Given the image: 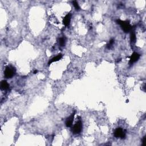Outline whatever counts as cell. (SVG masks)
I'll use <instances>...</instances> for the list:
<instances>
[{
    "label": "cell",
    "instance_id": "obj_1",
    "mask_svg": "<svg viewBox=\"0 0 146 146\" xmlns=\"http://www.w3.org/2000/svg\"><path fill=\"white\" fill-rule=\"evenodd\" d=\"M116 21L117 23L120 25L122 30L125 33H127L131 30L132 26H131L130 22L128 21H122L120 19H117Z\"/></svg>",
    "mask_w": 146,
    "mask_h": 146
},
{
    "label": "cell",
    "instance_id": "obj_2",
    "mask_svg": "<svg viewBox=\"0 0 146 146\" xmlns=\"http://www.w3.org/2000/svg\"><path fill=\"white\" fill-rule=\"evenodd\" d=\"M16 70L13 66H7L4 71V76L6 78H12L16 74Z\"/></svg>",
    "mask_w": 146,
    "mask_h": 146
},
{
    "label": "cell",
    "instance_id": "obj_3",
    "mask_svg": "<svg viewBox=\"0 0 146 146\" xmlns=\"http://www.w3.org/2000/svg\"><path fill=\"white\" fill-rule=\"evenodd\" d=\"M82 122L81 120H79L74 125L73 128H72V132L74 134H79L82 131Z\"/></svg>",
    "mask_w": 146,
    "mask_h": 146
},
{
    "label": "cell",
    "instance_id": "obj_4",
    "mask_svg": "<svg viewBox=\"0 0 146 146\" xmlns=\"http://www.w3.org/2000/svg\"><path fill=\"white\" fill-rule=\"evenodd\" d=\"M126 130H123L122 128H118L114 132V135L117 138H121L122 139H125L126 138Z\"/></svg>",
    "mask_w": 146,
    "mask_h": 146
},
{
    "label": "cell",
    "instance_id": "obj_5",
    "mask_svg": "<svg viewBox=\"0 0 146 146\" xmlns=\"http://www.w3.org/2000/svg\"><path fill=\"white\" fill-rule=\"evenodd\" d=\"M140 57V55L138 53H132L131 55V56L130 57V64H133L134 63L136 62L139 59Z\"/></svg>",
    "mask_w": 146,
    "mask_h": 146
},
{
    "label": "cell",
    "instance_id": "obj_6",
    "mask_svg": "<svg viewBox=\"0 0 146 146\" xmlns=\"http://www.w3.org/2000/svg\"><path fill=\"white\" fill-rule=\"evenodd\" d=\"M75 113L76 112H74L71 115L69 118H67V119L66 120V126H67V127H70L72 126L73 124V122L74 121V116H75Z\"/></svg>",
    "mask_w": 146,
    "mask_h": 146
},
{
    "label": "cell",
    "instance_id": "obj_7",
    "mask_svg": "<svg viewBox=\"0 0 146 146\" xmlns=\"http://www.w3.org/2000/svg\"><path fill=\"white\" fill-rule=\"evenodd\" d=\"M71 21V14H67L63 19V23L64 26H68L70 25Z\"/></svg>",
    "mask_w": 146,
    "mask_h": 146
},
{
    "label": "cell",
    "instance_id": "obj_8",
    "mask_svg": "<svg viewBox=\"0 0 146 146\" xmlns=\"http://www.w3.org/2000/svg\"><path fill=\"white\" fill-rule=\"evenodd\" d=\"M62 54H58V55H57V56L54 57H53V58H52V59H51L50 60L49 63H48V64L49 65H50L51 64H52L53 62H57V61H59L60 59H61L62 58Z\"/></svg>",
    "mask_w": 146,
    "mask_h": 146
},
{
    "label": "cell",
    "instance_id": "obj_9",
    "mask_svg": "<svg viewBox=\"0 0 146 146\" xmlns=\"http://www.w3.org/2000/svg\"><path fill=\"white\" fill-rule=\"evenodd\" d=\"M9 88V85L7 83L6 81L4 80L2 81L1 82V89L2 90H8Z\"/></svg>",
    "mask_w": 146,
    "mask_h": 146
},
{
    "label": "cell",
    "instance_id": "obj_10",
    "mask_svg": "<svg viewBox=\"0 0 146 146\" xmlns=\"http://www.w3.org/2000/svg\"><path fill=\"white\" fill-rule=\"evenodd\" d=\"M130 40L132 42H136V35H135V34L134 31H132V33H131Z\"/></svg>",
    "mask_w": 146,
    "mask_h": 146
},
{
    "label": "cell",
    "instance_id": "obj_11",
    "mask_svg": "<svg viewBox=\"0 0 146 146\" xmlns=\"http://www.w3.org/2000/svg\"><path fill=\"white\" fill-rule=\"evenodd\" d=\"M59 44L61 46H64L65 45V39L64 38H60L59 39Z\"/></svg>",
    "mask_w": 146,
    "mask_h": 146
},
{
    "label": "cell",
    "instance_id": "obj_12",
    "mask_svg": "<svg viewBox=\"0 0 146 146\" xmlns=\"http://www.w3.org/2000/svg\"><path fill=\"white\" fill-rule=\"evenodd\" d=\"M73 4L74 6V7L76 8V10H79V9H80V7H79V4H78V3L76 2V1H73Z\"/></svg>",
    "mask_w": 146,
    "mask_h": 146
},
{
    "label": "cell",
    "instance_id": "obj_13",
    "mask_svg": "<svg viewBox=\"0 0 146 146\" xmlns=\"http://www.w3.org/2000/svg\"><path fill=\"white\" fill-rule=\"evenodd\" d=\"M114 40H111L110 41L109 44L107 45V47L108 49H110L111 46H112V45L114 44Z\"/></svg>",
    "mask_w": 146,
    "mask_h": 146
},
{
    "label": "cell",
    "instance_id": "obj_14",
    "mask_svg": "<svg viewBox=\"0 0 146 146\" xmlns=\"http://www.w3.org/2000/svg\"><path fill=\"white\" fill-rule=\"evenodd\" d=\"M142 145L146 146V136H144L142 139Z\"/></svg>",
    "mask_w": 146,
    "mask_h": 146
},
{
    "label": "cell",
    "instance_id": "obj_15",
    "mask_svg": "<svg viewBox=\"0 0 146 146\" xmlns=\"http://www.w3.org/2000/svg\"><path fill=\"white\" fill-rule=\"evenodd\" d=\"M37 73H38V70H35L34 71V74H37Z\"/></svg>",
    "mask_w": 146,
    "mask_h": 146
}]
</instances>
